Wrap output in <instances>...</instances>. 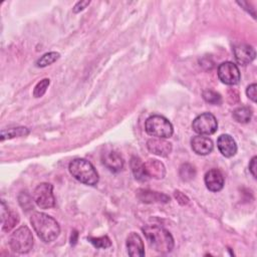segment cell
<instances>
[{
    "instance_id": "obj_12",
    "label": "cell",
    "mask_w": 257,
    "mask_h": 257,
    "mask_svg": "<svg viewBox=\"0 0 257 257\" xmlns=\"http://www.w3.org/2000/svg\"><path fill=\"white\" fill-rule=\"evenodd\" d=\"M236 60L243 65L252 62L256 56L255 49L248 44H238L233 48Z\"/></svg>"
},
{
    "instance_id": "obj_5",
    "label": "cell",
    "mask_w": 257,
    "mask_h": 257,
    "mask_svg": "<svg viewBox=\"0 0 257 257\" xmlns=\"http://www.w3.org/2000/svg\"><path fill=\"white\" fill-rule=\"evenodd\" d=\"M10 248L19 254L28 253L33 246V236L27 226L16 229L9 238Z\"/></svg>"
},
{
    "instance_id": "obj_8",
    "label": "cell",
    "mask_w": 257,
    "mask_h": 257,
    "mask_svg": "<svg viewBox=\"0 0 257 257\" xmlns=\"http://www.w3.org/2000/svg\"><path fill=\"white\" fill-rule=\"evenodd\" d=\"M217 73H218L219 79L223 83L228 85L237 84L241 77L238 66L231 61L222 62L218 67Z\"/></svg>"
},
{
    "instance_id": "obj_29",
    "label": "cell",
    "mask_w": 257,
    "mask_h": 257,
    "mask_svg": "<svg viewBox=\"0 0 257 257\" xmlns=\"http://www.w3.org/2000/svg\"><path fill=\"white\" fill-rule=\"evenodd\" d=\"M90 1L89 0H84V1H78L74 7H73V12L74 13H78L80 11H82L84 8H86L87 5H89Z\"/></svg>"
},
{
    "instance_id": "obj_1",
    "label": "cell",
    "mask_w": 257,
    "mask_h": 257,
    "mask_svg": "<svg viewBox=\"0 0 257 257\" xmlns=\"http://www.w3.org/2000/svg\"><path fill=\"white\" fill-rule=\"evenodd\" d=\"M30 223L37 236L45 243L52 242L60 233L57 221L45 213L34 212L30 217Z\"/></svg>"
},
{
    "instance_id": "obj_11",
    "label": "cell",
    "mask_w": 257,
    "mask_h": 257,
    "mask_svg": "<svg viewBox=\"0 0 257 257\" xmlns=\"http://www.w3.org/2000/svg\"><path fill=\"white\" fill-rule=\"evenodd\" d=\"M102 164L111 172H119L123 168V159L114 151H105L101 154Z\"/></svg>"
},
{
    "instance_id": "obj_17",
    "label": "cell",
    "mask_w": 257,
    "mask_h": 257,
    "mask_svg": "<svg viewBox=\"0 0 257 257\" xmlns=\"http://www.w3.org/2000/svg\"><path fill=\"white\" fill-rule=\"evenodd\" d=\"M146 173L149 178H154L157 180L163 179L166 175V168L164 164L156 159H150L144 163Z\"/></svg>"
},
{
    "instance_id": "obj_10",
    "label": "cell",
    "mask_w": 257,
    "mask_h": 257,
    "mask_svg": "<svg viewBox=\"0 0 257 257\" xmlns=\"http://www.w3.org/2000/svg\"><path fill=\"white\" fill-rule=\"evenodd\" d=\"M204 182L209 191L219 192L224 187V176L219 170L211 169L206 173Z\"/></svg>"
},
{
    "instance_id": "obj_20",
    "label": "cell",
    "mask_w": 257,
    "mask_h": 257,
    "mask_svg": "<svg viewBox=\"0 0 257 257\" xmlns=\"http://www.w3.org/2000/svg\"><path fill=\"white\" fill-rule=\"evenodd\" d=\"M252 109L249 106H240L233 110V118L240 123H246L250 121L252 117Z\"/></svg>"
},
{
    "instance_id": "obj_18",
    "label": "cell",
    "mask_w": 257,
    "mask_h": 257,
    "mask_svg": "<svg viewBox=\"0 0 257 257\" xmlns=\"http://www.w3.org/2000/svg\"><path fill=\"white\" fill-rule=\"evenodd\" d=\"M137 196L144 203H168L170 201V198L163 193L143 189L138 190Z\"/></svg>"
},
{
    "instance_id": "obj_4",
    "label": "cell",
    "mask_w": 257,
    "mask_h": 257,
    "mask_svg": "<svg viewBox=\"0 0 257 257\" xmlns=\"http://www.w3.org/2000/svg\"><path fill=\"white\" fill-rule=\"evenodd\" d=\"M145 130L148 135L160 139L171 138L174 133L173 125L169 119L159 114H155L147 118Z\"/></svg>"
},
{
    "instance_id": "obj_6",
    "label": "cell",
    "mask_w": 257,
    "mask_h": 257,
    "mask_svg": "<svg viewBox=\"0 0 257 257\" xmlns=\"http://www.w3.org/2000/svg\"><path fill=\"white\" fill-rule=\"evenodd\" d=\"M192 128L200 136H210L217 131L218 121L212 113L204 112L193 120Z\"/></svg>"
},
{
    "instance_id": "obj_9",
    "label": "cell",
    "mask_w": 257,
    "mask_h": 257,
    "mask_svg": "<svg viewBox=\"0 0 257 257\" xmlns=\"http://www.w3.org/2000/svg\"><path fill=\"white\" fill-rule=\"evenodd\" d=\"M147 148L152 154L160 157H168L173 149L172 144L170 142L160 138L150 139L147 142Z\"/></svg>"
},
{
    "instance_id": "obj_14",
    "label": "cell",
    "mask_w": 257,
    "mask_h": 257,
    "mask_svg": "<svg viewBox=\"0 0 257 257\" xmlns=\"http://www.w3.org/2000/svg\"><path fill=\"white\" fill-rule=\"evenodd\" d=\"M126 248L130 256L142 257L145 255L144 242L139 234L132 232L126 238Z\"/></svg>"
},
{
    "instance_id": "obj_23",
    "label": "cell",
    "mask_w": 257,
    "mask_h": 257,
    "mask_svg": "<svg viewBox=\"0 0 257 257\" xmlns=\"http://www.w3.org/2000/svg\"><path fill=\"white\" fill-rule=\"evenodd\" d=\"M180 177L183 181H190L192 180L195 175H196V171L194 169V167L190 164H183L180 167V171H179Z\"/></svg>"
},
{
    "instance_id": "obj_25",
    "label": "cell",
    "mask_w": 257,
    "mask_h": 257,
    "mask_svg": "<svg viewBox=\"0 0 257 257\" xmlns=\"http://www.w3.org/2000/svg\"><path fill=\"white\" fill-rule=\"evenodd\" d=\"M203 98L205 99V101H207L208 103L211 104H220L222 102V97L220 95V93L211 90V89H207L205 91H203Z\"/></svg>"
},
{
    "instance_id": "obj_21",
    "label": "cell",
    "mask_w": 257,
    "mask_h": 257,
    "mask_svg": "<svg viewBox=\"0 0 257 257\" xmlns=\"http://www.w3.org/2000/svg\"><path fill=\"white\" fill-rule=\"evenodd\" d=\"M28 134H29V130L27 127H24V126L2 130L1 131V141H4L6 139L16 138V137H25Z\"/></svg>"
},
{
    "instance_id": "obj_28",
    "label": "cell",
    "mask_w": 257,
    "mask_h": 257,
    "mask_svg": "<svg viewBox=\"0 0 257 257\" xmlns=\"http://www.w3.org/2000/svg\"><path fill=\"white\" fill-rule=\"evenodd\" d=\"M256 83H252L246 88V94L253 102H256Z\"/></svg>"
},
{
    "instance_id": "obj_27",
    "label": "cell",
    "mask_w": 257,
    "mask_h": 257,
    "mask_svg": "<svg viewBox=\"0 0 257 257\" xmlns=\"http://www.w3.org/2000/svg\"><path fill=\"white\" fill-rule=\"evenodd\" d=\"M18 201H19V204H20V206L24 209V210H26V211H28V210H31V209H33V203H32V199H31V197L27 194V193H25V192H22L19 196H18Z\"/></svg>"
},
{
    "instance_id": "obj_15",
    "label": "cell",
    "mask_w": 257,
    "mask_h": 257,
    "mask_svg": "<svg viewBox=\"0 0 257 257\" xmlns=\"http://www.w3.org/2000/svg\"><path fill=\"white\" fill-rule=\"evenodd\" d=\"M19 222V216L16 212L11 211L5 204L4 201L1 202V223L2 230L5 232L10 231Z\"/></svg>"
},
{
    "instance_id": "obj_2",
    "label": "cell",
    "mask_w": 257,
    "mask_h": 257,
    "mask_svg": "<svg viewBox=\"0 0 257 257\" xmlns=\"http://www.w3.org/2000/svg\"><path fill=\"white\" fill-rule=\"evenodd\" d=\"M142 230L150 247L155 251L166 254L173 250L174 238L165 228L157 225H148Z\"/></svg>"
},
{
    "instance_id": "obj_19",
    "label": "cell",
    "mask_w": 257,
    "mask_h": 257,
    "mask_svg": "<svg viewBox=\"0 0 257 257\" xmlns=\"http://www.w3.org/2000/svg\"><path fill=\"white\" fill-rule=\"evenodd\" d=\"M131 169H132V172H133L136 180H138L140 182H146L149 179V177L146 173V170H145L144 163L141 161L140 158L133 157L131 159Z\"/></svg>"
},
{
    "instance_id": "obj_13",
    "label": "cell",
    "mask_w": 257,
    "mask_h": 257,
    "mask_svg": "<svg viewBox=\"0 0 257 257\" xmlns=\"http://www.w3.org/2000/svg\"><path fill=\"white\" fill-rule=\"evenodd\" d=\"M219 152L226 158H231L237 153V145L230 135H221L217 140Z\"/></svg>"
},
{
    "instance_id": "obj_16",
    "label": "cell",
    "mask_w": 257,
    "mask_h": 257,
    "mask_svg": "<svg viewBox=\"0 0 257 257\" xmlns=\"http://www.w3.org/2000/svg\"><path fill=\"white\" fill-rule=\"evenodd\" d=\"M191 146H192L193 151L197 155H201V156L209 155L214 149L212 140H210L207 137H203V136L194 137L191 140Z\"/></svg>"
},
{
    "instance_id": "obj_26",
    "label": "cell",
    "mask_w": 257,
    "mask_h": 257,
    "mask_svg": "<svg viewBox=\"0 0 257 257\" xmlns=\"http://www.w3.org/2000/svg\"><path fill=\"white\" fill-rule=\"evenodd\" d=\"M50 80L48 78H43L42 80H40L34 87L33 89V96L34 97H41L45 92L47 87L49 86Z\"/></svg>"
},
{
    "instance_id": "obj_24",
    "label": "cell",
    "mask_w": 257,
    "mask_h": 257,
    "mask_svg": "<svg viewBox=\"0 0 257 257\" xmlns=\"http://www.w3.org/2000/svg\"><path fill=\"white\" fill-rule=\"evenodd\" d=\"M87 240L95 247V248H101L105 249L110 247L111 242L110 239L107 236H101V237H88Z\"/></svg>"
},
{
    "instance_id": "obj_22",
    "label": "cell",
    "mask_w": 257,
    "mask_h": 257,
    "mask_svg": "<svg viewBox=\"0 0 257 257\" xmlns=\"http://www.w3.org/2000/svg\"><path fill=\"white\" fill-rule=\"evenodd\" d=\"M60 57V54L56 51H51V52H47L45 54H43L40 58L37 59L36 61V66L37 67H45L48 66L50 64H52L53 62H55L58 58Z\"/></svg>"
},
{
    "instance_id": "obj_7",
    "label": "cell",
    "mask_w": 257,
    "mask_h": 257,
    "mask_svg": "<svg viewBox=\"0 0 257 257\" xmlns=\"http://www.w3.org/2000/svg\"><path fill=\"white\" fill-rule=\"evenodd\" d=\"M33 201L40 209H50L55 205L53 187L49 183L39 184L33 192Z\"/></svg>"
},
{
    "instance_id": "obj_30",
    "label": "cell",
    "mask_w": 257,
    "mask_h": 257,
    "mask_svg": "<svg viewBox=\"0 0 257 257\" xmlns=\"http://www.w3.org/2000/svg\"><path fill=\"white\" fill-rule=\"evenodd\" d=\"M175 197H176L177 201H179V203L182 204V205L188 204V202H189V199L180 191H176L175 192Z\"/></svg>"
},
{
    "instance_id": "obj_3",
    "label": "cell",
    "mask_w": 257,
    "mask_h": 257,
    "mask_svg": "<svg viewBox=\"0 0 257 257\" xmlns=\"http://www.w3.org/2000/svg\"><path fill=\"white\" fill-rule=\"evenodd\" d=\"M69 173L78 182L88 185L95 186L98 183V174L93 165L85 159H74L68 166Z\"/></svg>"
},
{
    "instance_id": "obj_31",
    "label": "cell",
    "mask_w": 257,
    "mask_h": 257,
    "mask_svg": "<svg viewBox=\"0 0 257 257\" xmlns=\"http://www.w3.org/2000/svg\"><path fill=\"white\" fill-rule=\"evenodd\" d=\"M256 157H253L249 163V171L254 178H256Z\"/></svg>"
},
{
    "instance_id": "obj_32",
    "label": "cell",
    "mask_w": 257,
    "mask_h": 257,
    "mask_svg": "<svg viewBox=\"0 0 257 257\" xmlns=\"http://www.w3.org/2000/svg\"><path fill=\"white\" fill-rule=\"evenodd\" d=\"M76 240H77V232H74V237L71 235V238H70V242L71 244H75L76 243Z\"/></svg>"
}]
</instances>
